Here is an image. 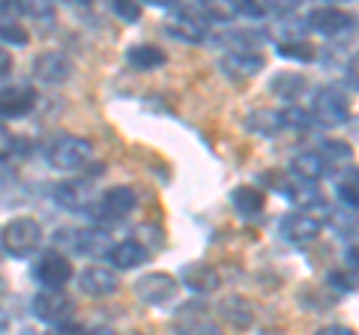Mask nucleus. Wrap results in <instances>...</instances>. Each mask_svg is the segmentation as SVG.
<instances>
[{
  "label": "nucleus",
  "instance_id": "nucleus-1",
  "mask_svg": "<svg viewBox=\"0 0 359 335\" xmlns=\"http://www.w3.org/2000/svg\"><path fill=\"white\" fill-rule=\"evenodd\" d=\"M0 242H4V252L9 258L25 261L30 254H36V249L42 245V225L36 219H13L9 225L0 231Z\"/></svg>",
  "mask_w": 359,
  "mask_h": 335
},
{
  "label": "nucleus",
  "instance_id": "nucleus-2",
  "mask_svg": "<svg viewBox=\"0 0 359 335\" xmlns=\"http://www.w3.org/2000/svg\"><path fill=\"white\" fill-rule=\"evenodd\" d=\"M212 18H216V9L201 6V4H186V6H180L174 13L168 30H171V36L183 39V42H201L207 36Z\"/></svg>",
  "mask_w": 359,
  "mask_h": 335
},
{
  "label": "nucleus",
  "instance_id": "nucleus-3",
  "mask_svg": "<svg viewBox=\"0 0 359 335\" xmlns=\"http://www.w3.org/2000/svg\"><path fill=\"white\" fill-rule=\"evenodd\" d=\"M309 114L320 126H341V123H347V114H351V99H347V93L339 84H330L311 99Z\"/></svg>",
  "mask_w": 359,
  "mask_h": 335
},
{
  "label": "nucleus",
  "instance_id": "nucleus-4",
  "mask_svg": "<svg viewBox=\"0 0 359 335\" xmlns=\"http://www.w3.org/2000/svg\"><path fill=\"white\" fill-rule=\"evenodd\" d=\"M93 156V147H90L87 138H78V135H63L51 144L48 150V162L57 168V171H78L84 168Z\"/></svg>",
  "mask_w": 359,
  "mask_h": 335
},
{
  "label": "nucleus",
  "instance_id": "nucleus-5",
  "mask_svg": "<svg viewBox=\"0 0 359 335\" xmlns=\"http://www.w3.org/2000/svg\"><path fill=\"white\" fill-rule=\"evenodd\" d=\"M72 296L66 294V290H51V287H42L36 296H33V315L36 320L42 323H54V327H60V323L69 320L72 315Z\"/></svg>",
  "mask_w": 359,
  "mask_h": 335
},
{
  "label": "nucleus",
  "instance_id": "nucleus-6",
  "mask_svg": "<svg viewBox=\"0 0 359 335\" xmlns=\"http://www.w3.org/2000/svg\"><path fill=\"white\" fill-rule=\"evenodd\" d=\"M135 207H138V198H135L132 189L129 186H114L99 198V204L93 207V219L108 221L111 225V221H123Z\"/></svg>",
  "mask_w": 359,
  "mask_h": 335
},
{
  "label": "nucleus",
  "instance_id": "nucleus-7",
  "mask_svg": "<svg viewBox=\"0 0 359 335\" xmlns=\"http://www.w3.org/2000/svg\"><path fill=\"white\" fill-rule=\"evenodd\" d=\"M177 290H180V282L168 273H147L135 282V294H138V299L147 303V306L171 303V299L177 296Z\"/></svg>",
  "mask_w": 359,
  "mask_h": 335
},
{
  "label": "nucleus",
  "instance_id": "nucleus-8",
  "mask_svg": "<svg viewBox=\"0 0 359 335\" xmlns=\"http://www.w3.org/2000/svg\"><path fill=\"white\" fill-rule=\"evenodd\" d=\"M33 278H36L42 287L63 290L66 282L72 278V264H69V258H66V254L48 252V254H42V258L36 261V266H33Z\"/></svg>",
  "mask_w": 359,
  "mask_h": 335
},
{
  "label": "nucleus",
  "instance_id": "nucleus-9",
  "mask_svg": "<svg viewBox=\"0 0 359 335\" xmlns=\"http://www.w3.org/2000/svg\"><path fill=\"white\" fill-rule=\"evenodd\" d=\"M36 105V90L30 84H6L0 87V117L4 120H15L25 117Z\"/></svg>",
  "mask_w": 359,
  "mask_h": 335
},
{
  "label": "nucleus",
  "instance_id": "nucleus-10",
  "mask_svg": "<svg viewBox=\"0 0 359 335\" xmlns=\"http://www.w3.org/2000/svg\"><path fill=\"white\" fill-rule=\"evenodd\" d=\"M306 25L314 33H323V36H339V33L351 30L353 18H351V13H344V9H339V6H318V9L309 13Z\"/></svg>",
  "mask_w": 359,
  "mask_h": 335
},
{
  "label": "nucleus",
  "instance_id": "nucleus-11",
  "mask_svg": "<svg viewBox=\"0 0 359 335\" xmlns=\"http://www.w3.org/2000/svg\"><path fill=\"white\" fill-rule=\"evenodd\" d=\"M33 75L45 84H63L69 81L72 75V63L63 51H42L36 60H33Z\"/></svg>",
  "mask_w": 359,
  "mask_h": 335
},
{
  "label": "nucleus",
  "instance_id": "nucleus-12",
  "mask_svg": "<svg viewBox=\"0 0 359 335\" xmlns=\"http://www.w3.org/2000/svg\"><path fill=\"white\" fill-rule=\"evenodd\" d=\"M266 66V57L261 51H228L222 57V72H228L231 78H255Z\"/></svg>",
  "mask_w": 359,
  "mask_h": 335
},
{
  "label": "nucleus",
  "instance_id": "nucleus-13",
  "mask_svg": "<svg viewBox=\"0 0 359 335\" xmlns=\"http://www.w3.org/2000/svg\"><path fill=\"white\" fill-rule=\"evenodd\" d=\"M282 237L290 245H309L320 237V221L309 213H294L282 221Z\"/></svg>",
  "mask_w": 359,
  "mask_h": 335
},
{
  "label": "nucleus",
  "instance_id": "nucleus-14",
  "mask_svg": "<svg viewBox=\"0 0 359 335\" xmlns=\"http://www.w3.org/2000/svg\"><path fill=\"white\" fill-rule=\"evenodd\" d=\"M78 285H81L87 296H111L120 287V278L111 270H105V266H90V270L81 273Z\"/></svg>",
  "mask_w": 359,
  "mask_h": 335
},
{
  "label": "nucleus",
  "instance_id": "nucleus-15",
  "mask_svg": "<svg viewBox=\"0 0 359 335\" xmlns=\"http://www.w3.org/2000/svg\"><path fill=\"white\" fill-rule=\"evenodd\" d=\"M108 258H111V266H114V270H135V266L147 264L150 252L144 249L138 240H123V242H117L114 249H111Z\"/></svg>",
  "mask_w": 359,
  "mask_h": 335
},
{
  "label": "nucleus",
  "instance_id": "nucleus-16",
  "mask_svg": "<svg viewBox=\"0 0 359 335\" xmlns=\"http://www.w3.org/2000/svg\"><path fill=\"white\" fill-rule=\"evenodd\" d=\"M231 204H233V210H237L243 219H255V216L264 213L266 195L261 192V189H255V186H237L231 192Z\"/></svg>",
  "mask_w": 359,
  "mask_h": 335
},
{
  "label": "nucleus",
  "instance_id": "nucleus-17",
  "mask_svg": "<svg viewBox=\"0 0 359 335\" xmlns=\"http://www.w3.org/2000/svg\"><path fill=\"white\" fill-rule=\"evenodd\" d=\"M78 252L87 254V258H102V254H111L114 249V240L105 228H84L78 231Z\"/></svg>",
  "mask_w": 359,
  "mask_h": 335
},
{
  "label": "nucleus",
  "instance_id": "nucleus-18",
  "mask_svg": "<svg viewBox=\"0 0 359 335\" xmlns=\"http://www.w3.org/2000/svg\"><path fill=\"white\" fill-rule=\"evenodd\" d=\"M180 282L192 290V294H210V290L219 287V273L207 264H189L183 275H180Z\"/></svg>",
  "mask_w": 359,
  "mask_h": 335
},
{
  "label": "nucleus",
  "instance_id": "nucleus-19",
  "mask_svg": "<svg viewBox=\"0 0 359 335\" xmlns=\"http://www.w3.org/2000/svg\"><path fill=\"white\" fill-rule=\"evenodd\" d=\"M290 174L302 183H318L320 177L327 174V162H323L320 153H314V150L299 153V156H294V162H290Z\"/></svg>",
  "mask_w": 359,
  "mask_h": 335
},
{
  "label": "nucleus",
  "instance_id": "nucleus-20",
  "mask_svg": "<svg viewBox=\"0 0 359 335\" xmlns=\"http://www.w3.org/2000/svg\"><path fill=\"white\" fill-rule=\"evenodd\" d=\"M87 198H90V189L87 183L81 180H75V183H60L57 189H54V200H57L60 207L66 210H81L87 204Z\"/></svg>",
  "mask_w": 359,
  "mask_h": 335
},
{
  "label": "nucleus",
  "instance_id": "nucleus-21",
  "mask_svg": "<svg viewBox=\"0 0 359 335\" xmlns=\"http://www.w3.org/2000/svg\"><path fill=\"white\" fill-rule=\"evenodd\" d=\"M306 90V78L297 75V72H276L273 78V93L278 99H287V102H294V99L302 96Z\"/></svg>",
  "mask_w": 359,
  "mask_h": 335
},
{
  "label": "nucleus",
  "instance_id": "nucleus-22",
  "mask_svg": "<svg viewBox=\"0 0 359 335\" xmlns=\"http://www.w3.org/2000/svg\"><path fill=\"white\" fill-rule=\"evenodd\" d=\"M222 311H224V320L233 323V327H240V329H245V327H252V323H255V311H252V306L245 303V299H240V296L224 299V303H222Z\"/></svg>",
  "mask_w": 359,
  "mask_h": 335
},
{
  "label": "nucleus",
  "instance_id": "nucleus-23",
  "mask_svg": "<svg viewBox=\"0 0 359 335\" xmlns=\"http://www.w3.org/2000/svg\"><path fill=\"white\" fill-rule=\"evenodd\" d=\"M126 60L135 66V69H156V66L165 63V51L156 46H132Z\"/></svg>",
  "mask_w": 359,
  "mask_h": 335
},
{
  "label": "nucleus",
  "instance_id": "nucleus-24",
  "mask_svg": "<svg viewBox=\"0 0 359 335\" xmlns=\"http://www.w3.org/2000/svg\"><path fill=\"white\" fill-rule=\"evenodd\" d=\"M278 54L287 60H299V63H311V60H318V48L311 46V42L306 39H282L278 42Z\"/></svg>",
  "mask_w": 359,
  "mask_h": 335
},
{
  "label": "nucleus",
  "instance_id": "nucleus-25",
  "mask_svg": "<svg viewBox=\"0 0 359 335\" xmlns=\"http://www.w3.org/2000/svg\"><path fill=\"white\" fill-rule=\"evenodd\" d=\"M335 192L347 207H359V168H347L335 180Z\"/></svg>",
  "mask_w": 359,
  "mask_h": 335
},
{
  "label": "nucleus",
  "instance_id": "nucleus-26",
  "mask_svg": "<svg viewBox=\"0 0 359 335\" xmlns=\"http://www.w3.org/2000/svg\"><path fill=\"white\" fill-rule=\"evenodd\" d=\"M249 129L261 132V135H276L278 129H282V114H276V111H255L249 114Z\"/></svg>",
  "mask_w": 359,
  "mask_h": 335
},
{
  "label": "nucleus",
  "instance_id": "nucleus-27",
  "mask_svg": "<svg viewBox=\"0 0 359 335\" xmlns=\"http://www.w3.org/2000/svg\"><path fill=\"white\" fill-rule=\"evenodd\" d=\"M320 159L323 162H327V168L330 165H344V162H351V156H353V150H351V144H347V141H323L320 144Z\"/></svg>",
  "mask_w": 359,
  "mask_h": 335
},
{
  "label": "nucleus",
  "instance_id": "nucleus-28",
  "mask_svg": "<svg viewBox=\"0 0 359 335\" xmlns=\"http://www.w3.org/2000/svg\"><path fill=\"white\" fill-rule=\"evenodd\" d=\"M311 114L306 108H297V105H290V108H285L282 111V126H287V129H294V132H309L311 129Z\"/></svg>",
  "mask_w": 359,
  "mask_h": 335
},
{
  "label": "nucleus",
  "instance_id": "nucleus-29",
  "mask_svg": "<svg viewBox=\"0 0 359 335\" xmlns=\"http://www.w3.org/2000/svg\"><path fill=\"white\" fill-rule=\"evenodd\" d=\"M0 42L4 46H27L30 42V33L21 27V25H15V21H0Z\"/></svg>",
  "mask_w": 359,
  "mask_h": 335
},
{
  "label": "nucleus",
  "instance_id": "nucleus-30",
  "mask_svg": "<svg viewBox=\"0 0 359 335\" xmlns=\"http://www.w3.org/2000/svg\"><path fill=\"white\" fill-rule=\"evenodd\" d=\"M233 13L237 15H245V18H266L269 15V6H264V4H233Z\"/></svg>",
  "mask_w": 359,
  "mask_h": 335
},
{
  "label": "nucleus",
  "instance_id": "nucleus-31",
  "mask_svg": "<svg viewBox=\"0 0 359 335\" xmlns=\"http://www.w3.org/2000/svg\"><path fill=\"white\" fill-rule=\"evenodd\" d=\"M111 9H114V13H117L123 21H138V18H141V6H138V4H126V0H114V4H111Z\"/></svg>",
  "mask_w": 359,
  "mask_h": 335
},
{
  "label": "nucleus",
  "instance_id": "nucleus-32",
  "mask_svg": "<svg viewBox=\"0 0 359 335\" xmlns=\"http://www.w3.org/2000/svg\"><path fill=\"white\" fill-rule=\"evenodd\" d=\"M330 282L335 285V287H339V290H351V287H356L359 285V278H356V273H332L330 275Z\"/></svg>",
  "mask_w": 359,
  "mask_h": 335
},
{
  "label": "nucleus",
  "instance_id": "nucleus-33",
  "mask_svg": "<svg viewBox=\"0 0 359 335\" xmlns=\"http://www.w3.org/2000/svg\"><path fill=\"white\" fill-rule=\"evenodd\" d=\"M13 144H15L13 132H9V126H6V123H0V162H4L6 156L13 153Z\"/></svg>",
  "mask_w": 359,
  "mask_h": 335
},
{
  "label": "nucleus",
  "instance_id": "nucleus-34",
  "mask_svg": "<svg viewBox=\"0 0 359 335\" xmlns=\"http://www.w3.org/2000/svg\"><path fill=\"white\" fill-rule=\"evenodd\" d=\"M347 81H351L356 90H359V51L351 57V63H347Z\"/></svg>",
  "mask_w": 359,
  "mask_h": 335
},
{
  "label": "nucleus",
  "instance_id": "nucleus-35",
  "mask_svg": "<svg viewBox=\"0 0 359 335\" xmlns=\"http://www.w3.org/2000/svg\"><path fill=\"white\" fill-rule=\"evenodd\" d=\"M48 335H84V329L81 327H75V323H69V320H66V323H60V327H54Z\"/></svg>",
  "mask_w": 359,
  "mask_h": 335
},
{
  "label": "nucleus",
  "instance_id": "nucleus-36",
  "mask_svg": "<svg viewBox=\"0 0 359 335\" xmlns=\"http://www.w3.org/2000/svg\"><path fill=\"white\" fill-rule=\"evenodd\" d=\"M9 72H13V54L0 46V78H6Z\"/></svg>",
  "mask_w": 359,
  "mask_h": 335
},
{
  "label": "nucleus",
  "instance_id": "nucleus-37",
  "mask_svg": "<svg viewBox=\"0 0 359 335\" xmlns=\"http://www.w3.org/2000/svg\"><path fill=\"white\" fill-rule=\"evenodd\" d=\"M318 335H356L351 327H341V323H332V327H323Z\"/></svg>",
  "mask_w": 359,
  "mask_h": 335
},
{
  "label": "nucleus",
  "instance_id": "nucleus-38",
  "mask_svg": "<svg viewBox=\"0 0 359 335\" xmlns=\"http://www.w3.org/2000/svg\"><path fill=\"white\" fill-rule=\"evenodd\" d=\"M347 264H351L353 273H359V242H353L351 249H347Z\"/></svg>",
  "mask_w": 359,
  "mask_h": 335
},
{
  "label": "nucleus",
  "instance_id": "nucleus-39",
  "mask_svg": "<svg viewBox=\"0 0 359 335\" xmlns=\"http://www.w3.org/2000/svg\"><path fill=\"white\" fill-rule=\"evenodd\" d=\"M6 327H9V315H6V308L0 306V332H4Z\"/></svg>",
  "mask_w": 359,
  "mask_h": 335
}]
</instances>
